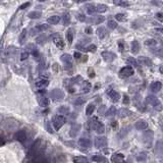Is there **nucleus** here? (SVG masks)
Listing matches in <instances>:
<instances>
[{
	"instance_id": "412c9836",
	"label": "nucleus",
	"mask_w": 163,
	"mask_h": 163,
	"mask_svg": "<svg viewBox=\"0 0 163 163\" xmlns=\"http://www.w3.org/2000/svg\"><path fill=\"white\" fill-rule=\"evenodd\" d=\"M47 21H48V23H50V25H57V23L60 21V16H58V15L50 16Z\"/></svg>"
},
{
	"instance_id": "c756f323",
	"label": "nucleus",
	"mask_w": 163,
	"mask_h": 163,
	"mask_svg": "<svg viewBox=\"0 0 163 163\" xmlns=\"http://www.w3.org/2000/svg\"><path fill=\"white\" fill-rule=\"evenodd\" d=\"M107 8L108 7L105 4H98L97 5V11L99 12V13H103V12H105L106 10H107Z\"/></svg>"
},
{
	"instance_id": "aec40b11",
	"label": "nucleus",
	"mask_w": 163,
	"mask_h": 163,
	"mask_svg": "<svg viewBox=\"0 0 163 163\" xmlns=\"http://www.w3.org/2000/svg\"><path fill=\"white\" fill-rule=\"evenodd\" d=\"M155 152L158 154L159 156H163V143L157 142L156 147H155Z\"/></svg>"
},
{
	"instance_id": "a211bd4d",
	"label": "nucleus",
	"mask_w": 163,
	"mask_h": 163,
	"mask_svg": "<svg viewBox=\"0 0 163 163\" xmlns=\"http://www.w3.org/2000/svg\"><path fill=\"white\" fill-rule=\"evenodd\" d=\"M130 114V111L128 109H126V108H121V109L118 110V116L120 117V118H124V117L128 116Z\"/></svg>"
},
{
	"instance_id": "f3484780",
	"label": "nucleus",
	"mask_w": 163,
	"mask_h": 163,
	"mask_svg": "<svg viewBox=\"0 0 163 163\" xmlns=\"http://www.w3.org/2000/svg\"><path fill=\"white\" fill-rule=\"evenodd\" d=\"M48 84H49L48 79H39V81L36 82V87H37V88H40V89H41V88H45V87L48 86Z\"/></svg>"
},
{
	"instance_id": "2f4dec72",
	"label": "nucleus",
	"mask_w": 163,
	"mask_h": 163,
	"mask_svg": "<svg viewBox=\"0 0 163 163\" xmlns=\"http://www.w3.org/2000/svg\"><path fill=\"white\" fill-rule=\"evenodd\" d=\"M66 37H67V41L69 44H71L72 41H73V33H72V30L69 29L67 31V34H66Z\"/></svg>"
},
{
	"instance_id": "c03bdc74",
	"label": "nucleus",
	"mask_w": 163,
	"mask_h": 163,
	"mask_svg": "<svg viewBox=\"0 0 163 163\" xmlns=\"http://www.w3.org/2000/svg\"><path fill=\"white\" fill-rule=\"evenodd\" d=\"M102 21H104V17L103 16H97L95 19H94V23H97V25H99V23H101Z\"/></svg>"
},
{
	"instance_id": "09e8293b",
	"label": "nucleus",
	"mask_w": 163,
	"mask_h": 163,
	"mask_svg": "<svg viewBox=\"0 0 163 163\" xmlns=\"http://www.w3.org/2000/svg\"><path fill=\"white\" fill-rule=\"evenodd\" d=\"M77 19H79V21H86V16L84 15V14H77Z\"/></svg>"
},
{
	"instance_id": "c85d7f7f",
	"label": "nucleus",
	"mask_w": 163,
	"mask_h": 163,
	"mask_svg": "<svg viewBox=\"0 0 163 163\" xmlns=\"http://www.w3.org/2000/svg\"><path fill=\"white\" fill-rule=\"evenodd\" d=\"M115 113H116V108L114 107V106H111L107 111L105 112V115L107 117H110V116H113Z\"/></svg>"
},
{
	"instance_id": "79ce46f5",
	"label": "nucleus",
	"mask_w": 163,
	"mask_h": 163,
	"mask_svg": "<svg viewBox=\"0 0 163 163\" xmlns=\"http://www.w3.org/2000/svg\"><path fill=\"white\" fill-rule=\"evenodd\" d=\"M115 19H116V21H124L126 19V14L117 13L116 15H115Z\"/></svg>"
},
{
	"instance_id": "a19ab883",
	"label": "nucleus",
	"mask_w": 163,
	"mask_h": 163,
	"mask_svg": "<svg viewBox=\"0 0 163 163\" xmlns=\"http://www.w3.org/2000/svg\"><path fill=\"white\" fill-rule=\"evenodd\" d=\"M107 27L109 29H111V30H114V29H116L117 28V23L116 21H108L107 23Z\"/></svg>"
},
{
	"instance_id": "e2e57ef3",
	"label": "nucleus",
	"mask_w": 163,
	"mask_h": 163,
	"mask_svg": "<svg viewBox=\"0 0 163 163\" xmlns=\"http://www.w3.org/2000/svg\"><path fill=\"white\" fill-rule=\"evenodd\" d=\"M40 2H43V1H46V0H39Z\"/></svg>"
},
{
	"instance_id": "de8ad7c7",
	"label": "nucleus",
	"mask_w": 163,
	"mask_h": 163,
	"mask_svg": "<svg viewBox=\"0 0 163 163\" xmlns=\"http://www.w3.org/2000/svg\"><path fill=\"white\" fill-rule=\"evenodd\" d=\"M87 50L90 52H95L96 51V46L95 45H90V46L87 48Z\"/></svg>"
},
{
	"instance_id": "f257e3e1",
	"label": "nucleus",
	"mask_w": 163,
	"mask_h": 163,
	"mask_svg": "<svg viewBox=\"0 0 163 163\" xmlns=\"http://www.w3.org/2000/svg\"><path fill=\"white\" fill-rule=\"evenodd\" d=\"M147 102L149 103V104H151L152 106H153V108L155 110H157V111H161V110L163 109V106L162 104H161V102L159 101V99L157 97H155L154 95H149L147 96Z\"/></svg>"
},
{
	"instance_id": "bb28decb",
	"label": "nucleus",
	"mask_w": 163,
	"mask_h": 163,
	"mask_svg": "<svg viewBox=\"0 0 163 163\" xmlns=\"http://www.w3.org/2000/svg\"><path fill=\"white\" fill-rule=\"evenodd\" d=\"M94 110H95V105H94V104H89L88 106H87V108H86V114L88 115V116H90V115H92V114H93Z\"/></svg>"
},
{
	"instance_id": "6ab92c4d",
	"label": "nucleus",
	"mask_w": 163,
	"mask_h": 163,
	"mask_svg": "<svg viewBox=\"0 0 163 163\" xmlns=\"http://www.w3.org/2000/svg\"><path fill=\"white\" fill-rule=\"evenodd\" d=\"M140 43L138 42V41H133V43H132V52H133L134 54H137L138 52L140 51Z\"/></svg>"
},
{
	"instance_id": "603ef678",
	"label": "nucleus",
	"mask_w": 163,
	"mask_h": 163,
	"mask_svg": "<svg viewBox=\"0 0 163 163\" xmlns=\"http://www.w3.org/2000/svg\"><path fill=\"white\" fill-rule=\"evenodd\" d=\"M118 47H119V50H120V51L124 50V43L121 42V41H119L118 42Z\"/></svg>"
},
{
	"instance_id": "c9c22d12",
	"label": "nucleus",
	"mask_w": 163,
	"mask_h": 163,
	"mask_svg": "<svg viewBox=\"0 0 163 163\" xmlns=\"http://www.w3.org/2000/svg\"><path fill=\"white\" fill-rule=\"evenodd\" d=\"M47 29H48V25H46V23H41V25H38V26L36 27V30L39 31V32L46 31Z\"/></svg>"
},
{
	"instance_id": "5fc2aeb1",
	"label": "nucleus",
	"mask_w": 163,
	"mask_h": 163,
	"mask_svg": "<svg viewBox=\"0 0 163 163\" xmlns=\"http://www.w3.org/2000/svg\"><path fill=\"white\" fill-rule=\"evenodd\" d=\"M47 130H48V132L49 133H53V130H52V128H51V126H50V124H47Z\"/></svg>"
},
{
	"instance_id": "ddd939ff",
	"label": "nucleus",
	"mask_w": 163,
	"mask_h": 163,
	"mask_svg": "<svg viewBox=\"0 0 163 163\" xmlns=\"http://www.w3.org/2000/svg\"><path fill=\"white\" fill-rule=\"evenodd\" d=\"M138 62H139V64L145 65V66H152V61L148 57H145V56H140L139 59H138Z\"/></svg>"
},
{
	"instance_id": "2eb2a0df",
	"label": "nucleus",
	"mask_w": 163,
	"mask_h": 163,
	"mask_svg": "<svg viewBox=\"0 0 163 163\" xmlns=\"http://www.w3.org/2000/svg\"><path fill=\"white\" fill-rule=\"evenodd\" d=\"M15 139L19 142H25L27 139V134L23 130H21L19 132H16L15 134Z\"/></svg>"
},
{
	"instance_id": "20e7f679",
	"label": "nucleus",
	"mask_w": 163,
	"mask_h": 163,
	"mask_svg": "<svg viewBox=\"0 0 163 163\" xmlns=\"http://www.w3.org/2000/svg\"><path fill=\"white\" fill-rule=\"evenodd\" d=\"M134 73H135V70H134V68L132 67L130 65L124 66V67L121 68L120 71H119L120 77H132Z\"/></svg>"
},
{
	"instance_id": "4be33fe9",
	"label": "nucleus",
	"mask_w": 163,
	"mask_h": 163,
	"mask_svg": "<svg viewBox=\"0 0 163 163\" xmlns=\"http://www.w3.org/2000/svg\"><path fill=\"white\" fill-rule=\"evenodd\" d=\"M96 33H97V36L100 38V39H104L105 36H106V30H105V28H103V27L98 28Z\"/></svg>"
},
{
	"instance_id": "e433bc0d",
	"label": "nucleus",
	"mask_w": 163,
	"mask_h": 163,
	"mask_svg": "<svg viewBox=\"0 0 163 163\" xmlns=\"http://www.w3.org/2000/svg\"><path fill=\"white\" fill-rule=\"evenodd\" d=\"M73 161L77 163H87L88 162V159L85 158V157L79 156V157H75V158H73Z\"/></svg>"
},
{
	"instance_id": "f704fd0d",
	"label": "nucleus",
	"mask_w": 163,
	"mask_h": 163,
	"mask_svg": "<svg viewBox=\"0 0 163 163\" xmlns=\"http://www.w3.org/2000/svg\"><path fill=\"white\" fill-rule=\"evenodd\" d=\"M26 37H27V30H23V32L21 33V35H19V44H23V41H25Z\"/></svg>"
},
{
	"instance_id": "13d9d810",
	"label": "nucleus",
	"mask_w": 163,
	"mask_h": 163,
	"mask_svg": "<svg viewBox=\"0 0 163 163\" xmlns=\"http://www.w3.org/2000/svg\"><path fill=\"white\" fill-rule=\"evenodd\" d=\"M124 104H128V96H124Z\"/></svg>"
},
{
	"instance_id": "7c9ffc66",
	"label": "nucleus",
	"mask_w": 163,
	"mask_h": 163,
	"mask_svg": "<svg viewBox=\"0 0 163 163\" xmlns=\"http://www.w3.org/2000/svg\"><path fill=\"white\" fill-rule=\"evenodd\" d=\"M126 63H128V65H132V66H138V61L136 60L134 57H128V58L126 59Z\"/></svg>"
},
{
	"instance_id": "a878e982",
	"label": "nucleus",
	"mask_w": 163,
	"mask_h": 163,
	"mask_svg": "<svg viewBox=\"0 0 163 163\" xmlns=\"http://www.w3.org/2000/svg\"><path fill=\"white\" fill-rule=\"evenodd\" d=\"M113 3L115 5H118V6H122V7H126L130 5V3L126 0H113Z\"/></svg>"
},
{
	"instance_id": "0eeeda50",
	"label": "nucleus",
	"mask_w": 163,
	"mask_h": 163,
	"mask_svg": "<svg viewBox=\"0 0 163 163\" xmlns=\"http://www.w3.org/2000/svg\"><path fill=\"white\" fill-rule=\"evenodd\" d=\"M143 141L147 146H151L152 141H153V132L152 130H147L146 133L143 135Z\"/></svg>"
},
{
	"instance_id": "4468645a",
	"label": "nucleus",
	"mask_w": 163,
	"mask_h": 163,
	"mask_svg": "<svg viewBox=\"0 0 163 163\" xmlns=\"http://www.w3.org/2000/svg\"><path fill=\"white\" fill-rule=\"evenodd\" d=\"M79 145L83 148H90L92 146V142L87 138H81L79 140Z\"/></svg>"
},
{
	"instance_id": "864d4df0",
	"label": "nucleus",
	"mask_w": 163,
	"mask_h": 163,
	"mask_svg": "<svg viewBox=\"0 0 163 163\" xmlns=\"http://www.w3.org/2000/svg\"><path fill=\"white\" fill-rule=\"evenodd\" d=\"M29 5H30V3L27 2V3H25V4L21 5V7H19V8H21V9H25V8H27V7H28Z\"/></svg>"
},
{
	"instance_id": "1a4fd4ad",
	"label": "nucleus",
	"mask_w": 163,
	"mask_h": 163,
	"mask_svg": "<svg viewBox=\"0 0 163 163\" xmlns=\"http://www.w3.org/2000/svg\"><path fill=\"white\" fill-rule=\"evenodd\" d=\"M53 42L58 49H63V47H64V41H63V39L59 35L53 36Z\"/></svg>"
},
{
	"instance_id": "9b49d317",
	"label": "nucleus",
	"mask_w": 163,
	"mask_h": 163,
	"mask_svg": "<svg viewBox=\"0 0 163 163\" xmlns=\"http://www.w3.org/2000/svg\"><path fill=\"white\" fill-rule=\"evenodd\" d=\"M94 130H96L97 134H103L105 132V128L104 126H103V124L100 122V121L96 120V118L95 120H94Z\"/></svg>"
},
{
	"instance_id": "680f3d73",
	"label": "nucleus",
	"mask_w": 163,
	"mask_h": 163,
	"mask_svg": "<svg viewBox=\"0 0 163 163\" xmlns=\"http://www.w3.org/2000/svg\"><path fill=\"white\" fill-rule=\"evenodd\" d=\"M159 70H160V72H161V73H163V66H161V67L159 68Z\"/></svg>"
},
{
	"instance_id": "bf43d9fd",
	"label": "nucleus",
	"mask_w": 163,
	"mask_h": 163,
	"mask_svg": "<svg viewBox=\"0 0 163 163\" xmlns=\"http://www.w3.org/2000/svg\"><path fill=\"white\" fill-rule=\"evenodd\" d=\"M103 110H104V106H101L100 110H99V112H100L101 114H103Z\"/></svg>"
},
{
	"instance_id": "cd10ccee",
	"label": "nucleus",
	"mask_w": 163,
	"mask_h": 163,
	"mask_svg": "<svg viewBox=\"0 0 163 163\" xmlns=\"http://www.w3.org/2000/svg\"><path fill=\"white\" fill-rule=\"evenodd\" d=\"M79 126H77V124L72 126L71 130H70V136L71 137H75L79 134Z\"/></svg>"
},
{
	"instance_id": "5701e85b",
	"label": "nucleus",
	"mask_w": 163,
	"mask_h": 163,
	"mask_svg": "<svg viewBox=\"0 0 163 163\" xmlns=\"http://www.w3.org/2000/svg\"><path fill=\"white\" fill-rule=\"evenodd\" d=\"M109 96L113 102H117L119 100V98H120V95L115 91H109Z\"/></svg>"
},
{
	"instance_id": "39448f33",
	"label": "nucleus",
	"mask_w": 163,
	"mask_h": 163,
	"mask_svg": "<svg viewBox=\"0 0 163 163\" xmlns=\"http://www.w3.org/2000/svg\"><path fill=\"white\" fill-rule=\"evenodd\" d=\"M94 145L97 149H102L107 146V139L105 137H97L94 141Z\"/></svg>"
},
{
	"instance_id": "72a5a7b5",
	"label": "nucleus",
	"mask_w": 163,
	"mask_h": 163,
	"mask_svg": "<svg viewBox=\"0 0 163 163\" xmlns=\"http://www.w3.org/2000/svg\"><path fill=\"white\" fill-rule=\"evenodd\" d=\"M156 44H157L156 40H154V39H149L145 41V45H146V46L153 47V46H156Z\"/></svg>"
},
{
	"instance_id": "9d476101",
	"label": "nucleus",
	"mask_w": 163,
	"mask_h": 163,
	"mask_svg": "<svg viewBox=\"0 0 163 163\" xmlns=\"http://www.w3.org/2000/svg\"><path fill=\"white\" fill-rule=\"evenodd\" d=\"M101 55H102L103 59H104L106 62H111V61H113L114 58H115V54L112 53V52H109V51L102 52Z\"/></svg>"
},
{
	"instance_id": "423d86ee",
	"label": "nucleus",
	"mask_w": 163,
	"mask_h": 163,
	"mask_svg": "<svg viewBox=\"0 0 163 163\" xmlns=\"http://www.w3.org/2000/svg\"><path fill=\"white\" fill-rule=\"evenodd\" d=\"M61 60L64 62V68L65 69H71L72 67V64H71V60H72V57L69 55V54H63L62 56H61Z\"/></svg>"
},
{
	"instance_id": "6e6d98bb",
	"label": "nucleus",
	"mask_w": 163,
	"mask_h": 163,
	"mask_svg": "<svg viewBox=\"0 0 163 163\" xmlns=\"http://www.w3.org/2000/svg\"><path fill=\"white\" fill-rule=\"evenodd\" d=\"M73 56H75V58L79 59L82 57V54H79V53H77H77H75V55H73Z\"/></svg>"
},
{
	"instance_id": "4d7b16f0",
	"label": "nucleus",
	"mask_w": 163,
	"mask_h": 163,
	"mask_svg": "<svg viewBox=\"0 0 163 163\" xmlns=\"http://www.w3.org/2000/svg\"><path fill=\"white\" fill-rule=\"evenodd\" d=\"M155 31L158 33H161V34H163V28H158V29H155Z\"/></svg>"
},
{
	"instance_id": "473e14b6",
	"label": "nucleus",
	"mask_w": 163,
	"mask_h": 163,
	"mask_svg": "<svg viewBox=\"0 0 163 163\" xmlns=\"http://www.w3.org/2000/svg\"><path fill=\"white\" fill-rule=\"evenodd\" d=\"M96 11H97V6H94V5L91 4L87 7V12H88L89 14H94Z\"/></svg>"
},
{
	"instance_id": "f8f14e48",
	"label": "nucleus",
	"mask_w": 163,
	"mask_h": 163,
	"mask_svg": "<svg viewBox=\"0 0 163 163\" xmlns=\"http://www.w3.org/2000/svg\"><path fill=\"white\" fill-rule=\"evenodd\" d=\"M136 128L139 130H145L148 128V122L144 119H140V120H138L135 124Z\"/></svg>"
},
{
	"instance_id": "49530a36",
	"label": "nucleus",
	"mask_w": 163,
	"mask_h": 163,
	"mask_svg": "<svg viewBox=\"0 0 163 163\" xmlns=\"http://www.w3.org/2000/svg\"><path fill=\"white\" fill-rule=\"evenodd\" d=\"M28 56H29L28 52H23L21 55V60H26V59L28 58Z\"/></svg>"
},
{
	"instance_id": "8fccbe9b",
	"label": "nucleus",
	"mask_w": 163,
	"mask_h": 163,
	"mask_svg": "<svg viewBox=\"0 0 163 163\" xmlns=\"http://www.w3.org/2000/svg\"><path fill=\"white\" fill-rule=\"evenodd\" d=\"M75 104H77V105H79V104H83V103H85V100H83L82 98H77V100L75 101Z\"/></svg>"
},
{
	"instance_id": "7ed1b4c3",
	"label": "nucleus",
	"mask_w": 163,
	"mask_h": 163,
	"mask_svg": "<svg viewBox=\"0 0 163 163\" xmlns=\"http://www.w3.org/2000/svg\"><path fill=\"white\" fill-rule=\"evenodd\" d=\"M41 143H42V141L40 140V139H38V140L33 144L32 148H31L30 151H29V153H28L29 156L34 157L38 152H40V150H41Z\"/></svg>"
},
{
	"instance_id": "58836bf2",
	"label": "nucleus",
	"mask_w": 163,
	"mask_h": 163,
	"mask_svg": "<svg viewBox=\"0 0 163 163\" xmlns=\"http://www.w3.org/2000/svg\"><path fill=\"white\" fill-rule=\"evenodd\" d=\"M40 16H41V13L39 11H33V12H30L29 13V17L30 19H39Z\"/></svg>"
},
{
	"instance_id": "dca6fc26",
	"label": "nucleus",
	"mask_w": 163,
	"mask_h": 163,
	"mask_svg": "<svg viewBox=\"0 0 163 163\" xmlns=\"http://www.w3.org/2000/svg\"><path fill=\"white\" fill-rule=\"evenodd\" d=\"M161 87H162V84H161L160 82H154V83L151 84V86H150V89L153 92H159L161 90Z\"/></svg>"
},
{
	"instance_id": "b1692460",
	"label": "nucleus",
	"mask_w": 163,
	"mask_h": 163,
	"mask_svg": "<svg viewBox=\"0 0 163 163\" xmlns=\"http://www.w3.org/2000/svg\"><path fill=\"white\" fill-rule=\"evenodd\" d=\"M39 103L42 107H47L49 105V99L46 97V96H41V98H40V100H39Z\"/></svg>"
},
{
	"instance_id": "ea45409f",
	"label": "nucleus",
	"mask_w": 163,
	"mask_h": 163,
	"mask_svg": "<svg viewBox=\"0 0 163 163\" xmlns=\"http://www.w3.org/2000/svg\"><path fill=\"white\" fill-rule=\"evenodd\" d=\"M58 111L60 114H68L69 113V108H68L67 106H61L58 109Z\"/></svg>"
},
{
	"instance_id": "6e6552de",
	"label": "nucleus",
	"mask_w": 163,
	"mask_h": 163,
	"mask_svg": "<svg viewBox=\"0 0 163 163\" xmlns=\"http://www.w3.org/2000/svg\"><path fill=\"white\" fill-rule=\"evenodd\" d=\"M50 95H51V98H53L54 100H61L64 97V94H63V92L61 91L60 89H54Z\"/></svg>"
},
{
	"instance_id": "4c0bfd02",
	"label": "nucleus",
	"mask_w": 163,
	"mask_h": 163,
	"mask_svg": "<svg viewBox=\"0 0 163 163\" xmlns=\"http://www.w3.org/2000/svg\"><path fill=\"white\" fill-rule=\"evenodd\" d=\"M93 161L95 162H107V159L105 158V157H102V156H94L93 157Z\"/></svg>"
},
{
	"instance_id": "393cba45",
	"label": "nucleus",
	"mask_w": 163,
	"mask_h": 163,
	"mask_svg": "<svg viewBox=\"0 0 163 163\" xmlns=\"http://www.w3.org/2000/svg\"><path fill=\"white\" fill-rule=\"evenodd\" d=\"M124 158V156L122 155V154L120 153H116V154H113V156H112L111 160L113 161V162H119V161H122Z\"/></svg>"
},
{
	"instance_id": "a18cd8bd",
	"label": "nucleus",
	"mask_w": 163,
	"mask_h": 163,
	"mask_svg": "<svg viewBox=\"0 0 163 163\" xmlns=\"http://www.w3.org/2000/svg\"><path fill=\"white\" fill-rule=\"evenodd\" d=\"M155 17H156L158 21H163V12H157L156 15H155Z\"/></svg>"
},
{
	"instance_id": "3c124183",
	"label": "nucleus",
	"mask_w": 163,
	"mask_h": 163,
	"mask_svg": "<svg viewBox=\"0 0 163 163\" xmlns=\"http://www.w3.org/2000/svg\"><path fill=\"white\" fill-rule=\"evenodd\" d=\"M85 32L87 33V34H89V35H91L92 33H93V30H92V28H86V30H85Z\"/></svg>"
},
{
	"instance_id": "052dcab7",
	"label": "nucleus",
	"mask_w": 163,
	"mask_h": 163,
	"mask_svg": "<svg viewBox=\"0 0 163 163\" xmlns=\"http://www.w3.org/2000/svg\"><path fill=\"white\" fill-rule=\"evenodd\" d=\"M79 2H86V1H89V0H77Z\"/></svg>"
},
{
	"instance_id": "37998d69",
	"label": "nucleus",
	"mask_w": 163,
	"mask_h": 163,
	"mask_svg": "<svg viewBox=\"0 0 163 163\" xmlns=\"http://www.w3.org/2000/svg\"><path fill=\"white\" fill-rule=\"evenodd\" d=\"M70 23V15L68 13L64 14V16H63V23H64L65 26H67V25H69Z\"/></svg>"
},
{
	"instance_id": "f03ea898",
	"label": "nucleus",
	"mask_w": 163,
	"mask_h": 163,
	"mask_svg": "<svg viewBox=\"0 0 163 163\" xmlns=\"http://www.w3.org/2000/svg\"><path fill=\"white\" fill-rule=\"evenodd\" d=\"M52 124H53V126L55 130H60L62 128V126L65 124V117L63 115H57L53 118V121H52Z\"/></svg>"
}]
</instances>
